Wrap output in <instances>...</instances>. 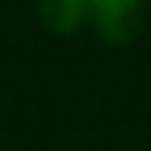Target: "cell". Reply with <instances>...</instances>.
Returning a JSON list of instances; mask_svg holds the SVG:
<instances>
[{
  "mask_svg": "<svg viewBox=\"0 0 151 151\" xmlns=\"http://www.w3.org/2000/svg\"><path fill=\"white\" fill-rule=\"evenodd\" d=\"M89 24L106 45H131L144 28V0H89Z\"/></svg>",
  "mask_w": 151,
  "mask_h": 151,
  "instance_id": "cell-1",
  "label": "cell"
},
{
  "mask_svg": "<svg viewBox=\"0 0 151 151\" xmlns=\"http://www.w3.org/2000/svg\"><path fill=\"white\" fill-rule=\"evenodd\" d=\"M35 14L52 35H72L89 21V0H35Z\"/></svg>",
  "mask_w": 151,
  "mask_h": 151,
  "instance_id": "cell-2",
  "label": "cell"
}]
</instances>
